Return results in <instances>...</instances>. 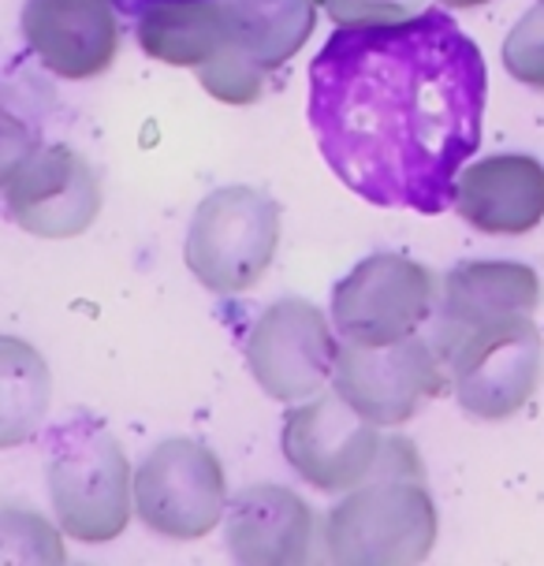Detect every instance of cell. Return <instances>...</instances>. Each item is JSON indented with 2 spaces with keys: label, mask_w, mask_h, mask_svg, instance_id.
Here are the masks:
<instances>
[{
  "label": "cell",
  "mask_w": 544,
  "mask_h": 566,
  "mask_svg": "<svg viewBox=\"0 0 544 566\" xmlns=\"http://www.w3.org/2000/svg\"><path fill=\"white\" fill-rule=\"evenodd\" d=\"M489 71L437 8L407 23L339 27L310 64V127L347 190L426 217L456 201L481 142Z\"/></svg>",
  "instance_id": "obj_1"
},
{
  "label": "cell",
  "mask_w": 544,
  "mask_h": 566,
  "mask_svg": "<svg viewBox=\"0 0 544 566\" xmlns=\"http://www.w3.org/2000/svg\"><path fill=\"white\" fill-rule=\"evenodd\" d=\"M437 544V503L415 443L388 437L369 481L344 492L321 522V552L344 566L426 563Z\"/></svg>",
  "instance_id": "obj_2"
},
{
  "label": "cell",
  "mask_w": 544,
  "mask_h": 566,
  "mask_svg": "<svg viewBox=\"0 0 544 566\" xmlns=\"http://www.w3.org/2000/svg\"><path fill=\"white\" fill-rule=\"evenodd\" d=\"M49 495L60 530L83 544H108L135 511V473L101 421L75 413L49 432Z\"/></svg>",
  "instance_id": "obj_3"
},
{
  "label": "cell",
  "mask_w": 544,
  "mask_h": 566,
  "mask_svg": "<svg viewBox=\"0 0 544 566\" xmlns=\"http://www.w3.org/2000/svg\"><path fill=\"white\" fill-rule=\"evenodd\" d=\"M280 247V206L254 187H220L190 217L184 261L213 295L258 287Z\"/></svg>",
  "instance_id": "obj_4"
},
{
  "label": "cell",
  "mask_w": 544,
  "mask_h": 566,
  "mask_svg": "<svg viewBox=\"0 0 544 566\" xmlns=\"http://www.w3.org/2000/svg\"><path fill=\"white\" fill-rule=\"evenodd\" d=\"M440 306V280L402 254H369L332 291V325L358 347H388L429 328Z\"/></svg>",
  "instance_id": "obj_5"
},
{
  "label": "cell",
  "mask_w": 544,
  "mask_h": 566,
  "mask_svg": "<svg viewBox=\"0 0 544 566\" xmlns=\"http://www.w3.org/2000/svg\"><path fill=\"white\" fill-rule=\"evenodd\" d=\"M0 187L8 217L38 239H75L101 212L97 171L64 142L8 146Z\"/></svg>",
  "instance_id": "obj_6"
},
{
  "label": "cell",
  "mask_w": 544,
  "mask_h": 566,
  "mask_svg": "<svg viewBox=\"0 0 544 566\" xmlns=\"http://www.w3.org/2000/svg\"><path fill=\"white\" fill-rule=\"evenodd\" d=\"M135 514L168 541H201L224 522V467L206 443L160 440L135 470Z\"/></svg>",
  "instance_id": "obj_7"
},
{
  "label": "cell",
  "mask_w": 544,
  "mask_h": 566,
  "mask_svg": "<svg viewBox=\"0 0 544 566\" xmlns=\"http://www.w3.org/2000/svg\"><path fill=\"white\" fill-rule=\"evenodd\" d=\"M332 388L380 429H396L418 418L432 399L451 391V366L429 336H410L388 347L344 343Z\"/></svg>",
  "instance_id": "obj_8"
},
{
  "label": "cell",
  "mask_w": 544,
  "mask_h": 566,
  "mask_svg": "<svg viewBox=\"0 0 544 566\" xmlns=\"http://www.w3.org/2000/svg\"><path fill=\"white\" fill-rule=\"evenodd\" d=\"M336 325L306 298H276L247 336V366L258 388L276 402H306L336 377Z\"/></svg>",
  "instance_id": "obj_9"
},
{
  "label": "cell",
  "mask_w": 544,
  "mask_h": 566,
  "mask_svg": "<svg viewBox=\"0 0 544 566\" xmlns=\"http://www.w3.org/2000/svg\"><path fill=\"white\" fill-rule=\"evenodd\" d=\"M380 424L351 407L336 388L299 402L284 413V448L287 467L317 492H351L373 478L385 451Z\"/></svg>",
  "instance_id": "obj_10"
},
{
  "label": "cell",
  "mask_w": 544,
  "mask_h": 566,
  "mask_svg": "<svg viewBox=\"0 0 544 566\" xmlns=\"http://www.w3.org/2000/svg\"><path fill=\"white\" fill-rule=\"evenodd\" d=\"M451 391L459 407L478 421L515 418L537 396L544 373V343L533 317L489 328L456 350Z\"/></svg>",
  "instance_id": "obj_11"
},
{
  "label": "cell",
  "mask_w": 544,
  "mask_h": 566,
  "mask_svg": "<svg viewBox=\"0 0 544 566\" xmlns=\"http://www.w3.org/2000/svg\"><path fill=\"white\" fill-rule=\"evenodd\" d=\"M541 306V276L522 261H459L440 280V306L429 321V343L451 361L467 339L511 321L533 317Z\"/></svg>",
  "instance_id": "obj_12"
},
{
  "label": "cell",
  "mask_w": 544,
  "mask_h": 566,
  "mask_svg": "<svg viewBox=\"0 0 544 566\" xmlns=\"http://www.w3.org/2000/svg\"><path fill=\"white\" fill-rule=\"evenodd\" d=\"M23 42L49 75L86 83L119 56V15L108 0H27Z\"/></svg>",
  "instance_id": "obj_13"
},
{
  "label": "cell",
  "mask_w": 544,
  "mask_h": 566,
  "mask_svg": "<svg viewBox=\"0 0 544 566\" xmlns=\"http://www.w3.org/2000/svg\"><path fill=\"white\" fill-rule=\"evenodd\" d=\"M317 518L310 503L284 484H250L228 500L224 544L236 563L295 566L314 552Z\"/></svg>",
  "instance_id": "obj_14"
},
{
  "label": "cell",
  "mask_w": 544,
  "mask_h": 566,
  "mask_svg": "<svg viewBox=\"0 0 544 566\" xmlns=\"http://www.w3.org/2000/svg\"><path fill=\"white\" fill-rule=\"evenodd\" d=\"M451 209L481 235H526L544 220V165L526 154H492L459 171Z\"/></svg>",
  "instance_id": "obj_15"
},
{
  "label": "cell",
  "mask_w": 544,
  "mask_h": 566,
  "mask_svg": "<svg viewBox=\"0 0 544 566\" xmlns=\"http://www.w3.org/2000/svg\"><path fill=\"white\" fill-rule=\"evenodd\" d=\"M135 38L146 56L172 67H201L231 42L224 0H149Z\"/></svg>",
  "instance_id": "obj_16"
},
{
  "label": "cell",
  "mask_w": 544,
  "mask_h": 566,
  "mask_svg": "<svg viewBox=\"0 0 544 566\" xmlns=\"http://www.w3.org/2000/svg\"><path fill=\"white\" fill-rule=\"evenodd\" d=\"M231 49L261 71H280L317 27V0H224Z\"/></svg>",
  "instance_id": "obj_17"
},
{
  "label": "cell",
  "mask_w": 544,
  "mask_h": 566,
  "mask_svg": "<svg viewBox=\"0 0 544 566\" xmlns=\"http://www.w3.org/2000/svg\"><path fill=\"white\" fill-rule=\"evenodd\" d=\"M27 361H30V347H23L19 339H4V437H0L4 448L34 437L38 421L45 413V399H49L45 366L38 358L30 377H23Z\"/></svg>",
  "instance_id": "obj_18"
},
{
  "label": "cell",
  "mask_w": 544,
  "mask_h": 566,
  "mask_svg": "<svg viewBox=\"0 0 544 566\" xmlns=\"http://www.w3.org/2000/svg\"><path fill=\"white\" fill-rule=\"evenodd\" d=\"M198 83L209 97H217L220 105H258L269 90V71L254 67L250 60L236 56L231 49H220V53L209 60V64L198 67Z\"/></svg>",
  "instance_id": "obj_19"
},
{
  "label": "cell",
  "mask_w": 544,
  "mask_h": 566,
  "mask_svg": "<svg viewBox=\"0 0 544 566\" xmlns=\"http://www.w3.org/2000/svg\"><path fill=\"white\" fill-rule=\"evenodd\" d=\"M503 67L515 83L544 94V4L530 8L503 42Z\"/></svg>",
  "instance_id": "obj_20"
},
{
  "label": "cell",
  "mask_w": 544,
  "mask_h": 566,
  "mask_svg": "<svg viewBox=\"0 0 544 566\" xmlns=\"http://www.w3.org/2000/svg\"><path fill=\"white\" fill-rule=\"evenodd\" d=\"M321 8L339 27H388L429 12L432 0H321Z\"/></svg>",
  "instance_id": "obj_21"
},
{
  "label": "cell",
  "mask_w": 544,
  "mask_h": 566,
  "mask_svg": "<svg viewBox=\"0 0 544 566\" xmlns=\"http://www.w3.org/2000/svg\"><path fill=\"white\" fill-rule=\"evenodd\" d=\"M444 8H451V12H467V8H481L489 4V0H440Z\"/></svg>",
  "instance_id": "obj_22"
},
{
  "label": "cell",
  "mask_w": 544,
  "mask_h": 566,
  "mask_svg": "<svg viewBox=\"0 0 544 566\" xmlns=\"http://www.w3.org/2000/svg\"><path fill=\"white\" fill-rule=\"evenodd\" d=\"M541 4H544V0H541Z\"/></svg>",
  "instance_id": "obj_23"
}]
</instances>
